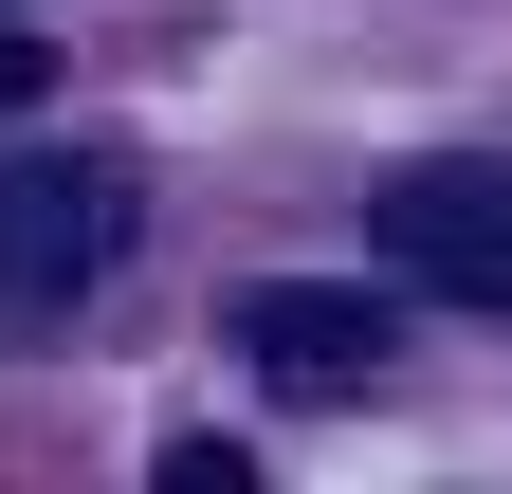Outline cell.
<instances>
[{"label":"cell","instance_id":"cell-1","mask_svg":"<svg viewBox=\"0 0 512 494\" xmlns=\"http://www.w3.org/2000/svg\"><path fill=\"white\" fill-rule=\"evenodd\" d=\"M366 257L403 293H458V312H512V147H421L366 183Z\"/></svg>","mask_w":512,"mask_h":494},{"label":"cell","instance_id":"cell-2","mask_svg":"<svg viewBox=\"0 0 512 494\" xmlns=\"http://www.w3.org/2000/svg\"><path fill=\"white\" fill-rule=\"evenodd\" d=\"M110 257H128V165H110V147H37V165H0V330L92 312Z\"/></svg>","mask_w":512,"mask_h":494},{"label":"cell","instance_id":"cell-3","mask_svg":"<svg viewBox=\"0 0 512 494\" xmlns=\"http://www.w3.org/2000/svg\"><path fill=\"white\" fill-rule=\"evenodd\" d=\"M220 348H238L275 403H366V385H384V293H330V275H256L238 312H220Z\"/></svg>","mask_w":512,"mask_h":494},{"label":"cell","instance_id":"cell-4","mask_svg":"<svg viewBox=\"0 0 512 494\" xmlns=\"http://www.w3.org/2000/svg\"><path fill=\"white\" fill-rule=\"evenodd\" d=\"M37 74H55V55H37V37H0V110H37Z\"/></svg>","mask_w":512,"mask_h":494}]
</instances>
